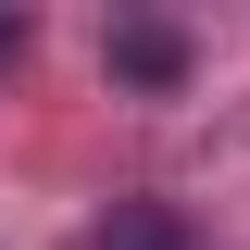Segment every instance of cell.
<instances>
[{"label":"cell","instance_id":"obj_1","mask_svg":"<svg viewBox=\"0 0 250 250\" xmlns=\"http://www.w3.org/2000/svg\"><path fill=\"white\" fill-rule=\"evenodd\" d=\"M113 75H125V88H175V75H188V38L175 25H113Z\"/></svg>","mask_w":250,"mask_h":250},{"label":"cell","instance_id":"obj_2","mask_svg":"<svg viewBox=\"0 0 250 250\" xmlns=\"http://www.w3.org/2000/svg\"><path fill=\"white\" fill-rule=\"evenodd\" d=\"M100 250H175V225H163V213H138V225H113Z\"/></svg>","mask_w":250,"mask_h":250}]
</instances>
